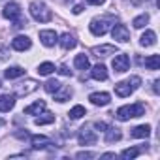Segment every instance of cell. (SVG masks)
<instances>
[{
  "label": "cell",
  "instance_id": "cell-1",
  "mask_svg": "<svg viewBox=\"0 0 160 160\" xmlns=\"http://www.w3.org/2000/svg\"><path fill=\"white\" fill-rule=\"evenodd\" d=\"M113 25H115V17L113 15H104V17H94L91 21L89 28H91V32L94 36H104Z\"/></svg>",
  "mask_w": 160,
  "mask_h": 160
},
{
  "label": "cell",
  "instance_id": "cell-2",
  "mask_svg": "<svg viewBox=\"0 0 160 160\" xmlns=\"http://www.w3.org/2000/svg\"><path fill=\"white\" fill-rule=\"evenodd\" d=\"M143 113H145V106H143L141 102H136V104L119 108L117 113H115V117H117L119 121H130V119H134V117H141Z\"/></svg>",
  "mask_w": 160,
  "mask_h": 160
},
{
  "label": "cell",
  "instance_id": "cell-3",
  "mask_svg": "<svg viewBox=\"0 0 160 160\" xmlns=\"http://www.w3.org/2000/svg\"><path fill=\"white\" fill-rule=\"evenodd\" d=\"M139 85H141V77L132 75L130 79H126V81H121V83L115 85V94L121 96V98H126V96H130L136 89H139Z\"/></svg>",
  "mask_w": 160,
  "mask_h": 160
},
{
  "label": "cell",
  "instance_id": "cell-4",
  "mask_svg": "<svg viewBox=\"0 0 160 160\" xmlns=\"http://www.w3.org/2000/svg\"><path fill=\"white\" fill-rule=\"evenodd\" d=\"M2 15H4V19L13 21L15 27L27 25V21H21V6H19L17 2H8V4L4 6V10H2Z\"/></svg>",
  "mask_w": 160,
  "mask_h": 160
},
{
  "label": "cell",
  "instance_id": "cell-5",
  "mask_svg": "<svg viewBox=\"0 0 160 160\" xmlns=\"http://www.w3.org/2000/svg\"><path fill=\"white\" fill-rule=\"evenodd\" d=\"M28 10H30V15H32L38 23H47V21H51V17H53L51 10H49L43 2H32Z\"/></svg>",
  "mask_w": 160,
  "mask_h": 160
},
{
  "label": "cell",
  "instance_id": "cell-6",
  "mask_svg": "<svg viewBox=\"0 0 160 160\" xmlns=\"http://www.w3.org/2000/svg\"><path fill=\"white\" fill-rule=\"evenodd\" d=\"M36 89H38V81H36V79H25V81H21V83H17L13 87L15 96H28Z\"/></svg>",
  "mask_w": 160,
  "mask_h": 160
},
{
  "label": "cell",
  "instance_id": "cell-7",
  "mask_svg": "<svg viewBox=\"0 0 160 160\" xmlns=\"http://www.w3.org/2000/svg\"><path fill=\"white\" fill-rule=\"evenodd\" d=\"M77 139H79V145H94L96 134H94V130H91V126H83L77 134Z\"/></svg>",
  "mask_w": 160,
  "mask_h": 160
},
{
  "label": "cell",
  "instance_id": "cell-8",
  "mask_svg": "<svg viewBox=\"0 0 160 160\" xmlns=\"http://www.w3.org/2000/svg\"><path fill=\"white\" fill-rule=\"evenodd\" d=\"M111 36H113V40H117V42H121V43L130 42V30H128L124 25H113Z\"/></svg>",
  "mask_w": 160,
  "mask_h": 160
},
{
  "label": "cell",
  "instance_id": "cell-9",
  "mask_svg": "<svg viewBox=\"0 0 160 160\" xmlns=\"http://www.w3.org/2000/svg\"><path fill=\"white\" fill-rule=\"evenodd\" d=\"M128 66H130V57H128V55L121 53V55H117V57L113 58V70H115V72L122 73V72L128 70Z\"/></svg>",
  "mask_w": 160,
  "mask_h": 160
},
{
  "label": "cell",
  "instance_id": "cell-10",
  "mask_svg": "<svg viewBox=\"0 0 160 160\" xmlns=\"http://www.w3.org/2000/svg\"><path fill=\"white\" fill-rule=\"evenodd\" d=\"M40 40L45 47H53L58 42V34L55 30H40Z\"/></svg>",
  "mask_w": 160,
  "mask_h": 160
},
{
  "label": "cell",
  "instance_id": "cell-11",
  "mask_svg": "<svg viewBox=\"0 0 160 160\" xmlns=\"http://www.w3.org/2000/svg\"><path fill=\"white\" fill-rule=\"evenodd\" d=\"M92 53L100 58H104V57H109V55H115L117 53V45H111V43H104V45H96V47H92Z\"/></svg>",
  "mask_w": 160,
  "mask_h": 160
},
{
  "label": "cell",
  "instance_id": "cell-12",
  "mask_svg": "<svg viewBox=\"0 0 160 160\" xmlns=\"http://www.w3.org/2000/svg\"><path fill=\"white\" fill-rule=\"evenodd\" d=\"M30 45H32V42H30V38H27V36H17V38H13V42H12V47H13L15 51H27V49H30Z\"/></svg>",
  "mask_w": 160,
  "mask_h": 160
},
{
  "label": "cell",
  "instance_id": "cell-13",
  "mask_svg": "<svg viewBox=\"0 0 160 160\" xmlns=\"http://www.w3.org/2000/svg\"><path fill=\"white\" fill-rule=\"evenodd\" d=\"M89 100H91L94 106H108V104L111 102V96H109L108 92H92V94L89 96Z\"/></svg>",
  "mask_w": 160,
  "mask_h": 160
},
{
  "label": "cell",
  "instance_id": "cell-14",
  "mask_svg": "<svg viewBox=\"0 0 160 160\" xmlns=\"http://www.w3.org/2000/svg\"><path fill=\"white\" fill-rule=\"evenodd\" d=\"M30 143H32V149H45L47 145H51V139L47 136L36 134V136H30Z\"/></svg>",
  "mask_w": 160,
  "mask_h": 160
},
{
  "label": "cell",
  "instance_id": "cell-15",
  "mask_svg": "<svg viewBox=\"0 0 160 160\" xmlns=\"http://www.w3.org/2000/svg\"><path fill=\"white\" fill-rule=\"evenodd\" d=\"M13 106H15V96H12V94H2L0 96V111L2 113L13 109Z\"/></svg>",
  "mask_w": 160,
  "mask_h": 160
},
{
  "label": "cell",
  "instance_id": "cell-16",
  "mask_svg": "<svg viewBox=\"0 0 160 160\" xmlns=\"http://www.w3.org/2000/svg\"><path fill=\"white\" fill-rule=\"evenodd\" d=\"M58 43L62 45V49H73L75 45H77V42H75V38L70 34V32H64L62 36H58Z\"/></svg>",
  "mask_w": 160,
  "mask_h": 160
},
{
  "label": "cell",
  "instance_id": "cell-17",
  "mask_svg": "<svg viewBox=\"0 0 160 160\" xmlns=\"http://www.w3.org/2000/svg\"><path fill=\"white\" fill-rule=\"evenodd\" d=\"M104 132H106V143H115V141H119V139L122 138L121 130L115 128V126H108Z\"/></svg>",
  "mask_w": 160,
  "mask_h": 160
},
{
  "label": "cell",
  "instance_id": "cell-18",
  "mask_svg": "<svg viewBox=\"0 0 160 160\" xmlns=\"http://www.w3.org/2000/svg\"><path fill=\"white\" fill-rule=\"evenodd\" d=\"M91 75H92V79H96V81H106V79H108V68L104 64H96L92 68Z\"/></svg>",
  "mask_w": 160,
  "mask_h": 160
},
{
  "label": "cell",
  "instance_id": "cell-19",
  "mask_svg": "<svg viewBox=\"0 0 160 160\" xmlns=\"http://www.w3.org/2000/svg\"><path fill=\"white\" fill-rule=\"evenodd\" d=\"M53 96H55V100L57 102H66V100H70V96H72V89L70 87H64V85H60L58 87V91L57 92H53Z\"/></svg>",
  "mask_w": 160,
  "mask_h": 160
},
{
  "label": "cell",
  "instance_id": "cell-20",
  "mask_svg": "<svg viewBox=\"0 0 160 160\" xmlns=\"http://www.w3.org/2000/svg\"><path fill=\"white\" fill-rule=\"evenodd\" d=\"M130 136H132V138H149V136H151V126H149V124H139V126L132 128Z\"/></svg>",
  "mask_w": 160,
  "mask_h": 160
},
{
  "label": "cell",
  "instance_id": "cell-21",
  "mask_svg": "<svg viewBox=\"0 0 160 160\" xmlns=\"http://www.w3.org/2000/svg\"><path fill=\"white\" fill-rule=\"evenodd\" d=\"M42 111H45V102H43V100H38V102H34L32 106L25 108V113H27V115H40Z\"/></svg>",
  "mask_w": 160,
  "mask_h": 160
},
{
  "label": "cell",
  "instance_id": "cell-22",
  "mask_svg": "<svg viewBox=\"0 0 160 160\" xmlns=\"http://www.w3.org/2000/svg\"><path fill=\"white\" fill-rule=\"evenodd\" d=\"M139 40H141L139 43H141L143 47H151V45H154V43H156V34H154L152 30H145V32H143V36H141Z\"/></svg>",
  "mask_w": 160,
  "mask_h": 160
},
{
  "label": "cell",
  "instance_id": "cell-23",
  "mask_svg": "<svg viewBox=\"0 0 160 160\" xmlns=\"http://www.w3.org/2000/svg\"><path fill=\"white\" fill-rule=\"evenodd\" d=\"M143 64H145L147 70H158L160 68V55H149L143 60Z\"/></svg>",
  "mask_w": 160,
  "mask_h": 160
},
{
  "label": "cell",
  "instance_id": "cell-24",
  "mask_svg": "<svg viewBox=\"0 0 160 160\" xmlns=\"http://www.w3.org/2000/svg\"><path fill=\"white\" fill-rule=\"evenodd\" d=\"M73 64H75V68L77 70H87L91 64H89V57L85 55V53H81V55H77L75 57V60H73Z\"/></svg>",
  "mask_w": 160,
  "mask_h": 160
},
{
  "label": "cell",
  "instance_id": "cell-25",
  "mask_svg": "<svg viewBox=\"0 0 160 160\" xmlns=\"http://www.w3.org/2000/svg\"><path fill=\"white\" fill-rule=\"evenodd\" d=\"M4 75H6L8 79H17V77H21V75H25V70H23L21 66H12V68H8V70L4 72Z\"/></svg>",
  "mask_w": 160,
  "mask_h": 160
},
{
  "label": "cell",
  "instance_id": "cell-26",
  "mask_svg": "<svg viewBox=\"0 0 160 160\" xmlns=\"http://www.w3.org/2000/svg\"><path fill=\"white\" fill-rule=\"evenodd\" d=\"M51 122H55V115H53V113H43L42 117H36V119H34V124H38V126L51 124Z\"/></svg>",
  "mask_w": 160,
  "mask_h": 160
},
{
  "label": "cell",
  "instance_id": "cell-27",
  "mask_svg": "<svg viewBox=\"0 0 160 160\" xmlns=\"http://www.w3.org/2000/svg\"><path fill=\"white\" fill-rule=\"evenodd\" d=\"M53 72H55V64L53 62H42L38 66V73L40 75H51Z\"/></svg>",
  "mask_w": 160,
  "mask_h": 160
},
{
  "label": "cell",
  "instance_id": "cell-28",
  "mask_svg": "<svg viewBox=\"0 0 160 160\" xmlns=\"http://www.w3.org/2000/svg\"><path fill=\"white\" fill-rule=\"evenodd\" d=\"M68 115H70V119H73V121H75V119H81L83 115H87V111H85V108H83V106H73V108L70 109V113H68Z\"/></svg>",
  "mask_w": 160,
  "mask_h": 160
},
{
  "label": "cell",
  "instance_id": "cell-29",
  "mask_svg": "<svg viewBox=\"0 0 160 160\" xmlns=\"http://www.w3.org/2000/svg\"><path fill=\"white\" fill-rule=\"evenodd\" d=\"M147 23H149V15H147V13H141V15H138V17L132 21L134 28H143Z\"/></svg>",
  "mask_w": 160,
  "mask_h": 160
},
{
  "label": "cell",
  "instance_id": "cell-30",
  "mask_svg": "<svg viewBox=\"0 0 160 160\" xmlns=\"http://www.w3.org/2000/svg\"><path fill=\"white\" fill-rule=\"evenodd\" d=\"M139 154V149L138 147H130V149H124L122 152H121V158H124V160H132V158H136Z\"/></svg>",
  "mask_w": 160,
  "mask_h": 160
},
{
  "label": "cell",
  "instance_id": "cell-31",
  "mask_svg": "<svg viewBox=\"0 0 160 160\" xmlns=\"http://www.w3.org/2000/svg\"><path fill=\"white\" fill-rule=\"evenodd\" d=\"M58 87H60V83L57 81V79H49V81L43 85V89H45V92H49V94H53V92H57L58 91Z\"/></svg>",
  "mask_w": 160,
  "mask_h": 160
},
{
  "label": "cell",
  "instance_id": "cell-32",
  "mask_svg": "<svg viewBox=\"0 0 160 160\" xmlns=\"http://www.w3.org/2000/svg\"><path fill=\"white\" fill-rule=\"evenodd\" d=\"M58 73H62V75H72V70H68V66L62 64V66H58Z\"/></svg>",
  "mask_w": 160,
  "mask_h": 160
},
{
  "label": "cell",
  "instance_id": "cell-33",
  "mask_svg": "<svg viewBox=\"0 0 160 160\" xmlns=\"http://www.w3.org/2000/svg\"><path fill=\"white\" fill-rule=\"evenodd\" d=\"M94 126H96V128H98V130H100V132H104V130H106V128H108V126H109V124H106V122H104V121H98V122H96V124H94Z\"/></svg>",
  "mask_w": 160,
  "mask_h": 160
},
{
  "label": "cell",
  "instance_id": "cell-34",
  "mask_svg": "<svg viewBox=\"0 0 160 160\" xmlns=\"http://www.w3.org/2000/svg\"><path fill=\"white\" fill-rule=\"evenodd\" d=\"M75 156H77V158H92L94 154H92V152H87V151H85V152H77Z\"/></svg>",
  "mask_w": 160,
  "mask_h": 160
},
{
  "label": "cell",
  "instance_id": "cell-35",
  "mask_svg": "<svg viewBox=\"0 0 160 160\" xmlns=\"http://www.w3.org/2000/svg\"><path fill=\"white\" fill-rule=\"evenodd\" d=\"M75 15H79V13H81L83 12V4H77V6H73V10H72Z\"/></svg>",
  "mask_w": 160,
  "mask_h": 160
},
{
  "label": "cell",
  "instance_id": "cell-36",
  "mask_svg": "<svg viewBox=\"0 0 160 160\" xmlns=\"http://www.w3.org/2000/svg\"><path fill=\"white\" fill-rule=\"evenodd\" d=\"M87 2H89L91 6H102V4L106 2V0H87Z\"/></svg>",
  "mask_w": 160,
  "mask_h": 160
},
{
  "label": "cell",
  "instance_id": "cell-37",
  "mask_svg": "<svg viewBox=\"0 0 160 160\" xmlns=\"http://www.w3.org/2000/svg\"><path fill=\"white\" fill-rule=\"evenodd\" d=\"M158 85H160V81H158V79H156V81H154V83H152V91H154V92H156V94H158V92H160V89H158Z\"/></svg>",
  "mask_w": 160,
  "mask_h": 160
},
{
  "label": "cell",
  "instance_id": "cell-38",
  "mask_svg": "<svg viewBox=\"0 0 160 160\" xmlns=\"http://www.w3.org/2000/svg\"><path fill=\"white\" fill-rule=\"evenodd\" d=\"M102 158H115V152H106L102 154Z\"/></svg>",
  "mask_w": 160,
  "mask_h": 160
}]
</instances>
